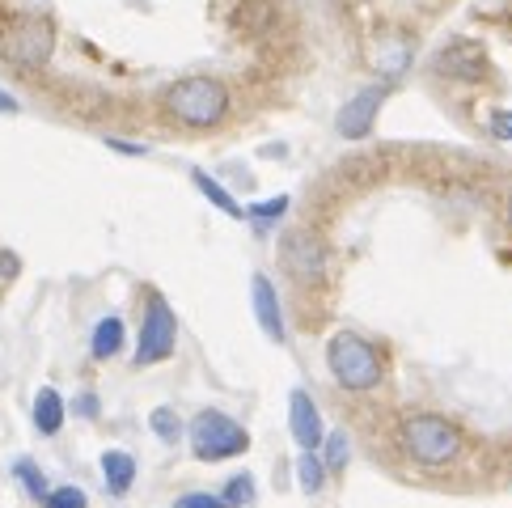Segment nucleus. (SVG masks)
I'll list each match as a JSON object with an SVG mask.
<instances>
[{"mask_svg": "<svg viewBox=\"0 0 512 508\" xmlns=\"http://www.w3.org/2000/svg\"><path fill=\"white\" fill-rule=\"evenodd\" d=\"M221 496H225L229 508H250V504H254V479H250V475H233V479L225 483Z\"/></svg>", "mask_w": 512, "mask_h": 508, "instance_id": "obj_19", "label": "nucleus"}, {"mask_svg": "<svg viewBox=\"0 0 512 508\" xmlns=\"http://www.w3.org/2000/svg\"><path fill=\"white\" fill-rule=\"evenodd\" d=\"M34 428L43 432V437H56V432L64 428V398L60 390H39L34 394Z\"/></svg>", "mask_w": 512, "mask_h": 508, "instance_id": "obj_13", "label": "nucleus"}, {"mask_svg": "<svg viewBox=\"0 0 512 508\" xmlns=\"http://www.w3.org/2000/svg\"><path fill=\"white\" fill-rule=\"evenodd\" d=\"M191 449L199 462H225V458L246 453L250 437L225 411H204V415H195V424H191Z\"/></svg>", "mask_w": 512, "mask_h": 508, "instance_id": "obj_5", "label": "nucleus"}, {"mask_svg": "<svg viewBox=\"0 0 512 508\" xmlns=\"http://www.w3.org/2000/svg\"><path fill=\"white\" fill-rule=\"evenodd\" d=\"M381 102H386V89H381V85L360 89L352 102H343V111H339V119H335V132H339L343 140H364V136L373 132Z\"/></svg>", "mask_w": 512, "mask_h": 508, "instance_id": "obj_8", "label": "nucleus"}, {"mask_svg": "<svg viewBox=\"0 0 512 508\" xmlns=\"http://www.w3.org/2000/svg\"><path fill=\"white\" fill-rule=\"evenodd\" d=\"M166 111L182 127H216L229 111V94L216 77H182L166 89Z\"/></svg>", "mask_w": 512, "mask_h": 508, "instance_id": "obj_1", "label": "nucleus"}, {"mask_svg": "<svg viewBox=\"0 0 512 508\" xmlns=\"http://www.w3.org/2000/svg\"><path fill=\"white\" fill-rule=\"evenodd\" d=\"M13 475L22 479V487H26V492H30L34 500H47V479H43V470L34 466L30 458H22V462H17V466H13Z\"/></svg>", "mask_w": 512, "mask_h": 508, "instance_id": "obj_18", "label": "nucleus"}, {"mask_svg": "<svg viewBox=\"0 0 512 508\" xmlns=\"http://www.w3.org/2000/svg\"><path fill=\"white\" fill-rule=\"evenodd\" d=\"M174 508H229L225 496H208V492H191V496H182Z\"/></svg>", "mask_w": 512, "mask_h": 508, "instance_id": "obj_23", "label": "nucleus"}, {"mask_svg": "<svg viewBox=\"0 0 512 508\" xmlns=\"http://www.w3.org/2000/svg\"><path fill=\"white\" fill-rule=\"evenodd\" d=\"M280 259H284V267H288L301 284H318V280L326 276V254H322V246H318L314 233H305V229L288 233V238L280 242Z\"/></svg>", "mask_w": 512, "mask_h": 508, "instance_id": "obj_7", "label": "nucleus"}, {"mask_svg": "<svg viewBox=\"0 0 512 508\" xmlns=\"http://www.w3.org/2000/svg\"><path fill=\"white\" fill-rule=\"evenodd\" d=\"M322 445H326V466L343 470V466H347V432H331V437H326Z\"/></svg>", "mask_w": 512, "mask_h": 508, "instance_id": "obj_21", "label": "nucleus"}, {"mask_svg": "<svg viewBox=\"0 0 512 508\" xmlns=\"http://www.w3.org/2000/svg\"><path fill=\"white\" fill-rule=\"evenodd\" d=\"M0 115H17V98L5 94V89H0Z\"/></svg>", "mask_w": 512, "mask_h": 508, "instance_id": "obj_28", "label": "nucleus"}, {"mask_svg": "<svg viewBox=\"0 0 512 508\" xmlns=\"http://www.w3.org/2000/svg\"><path fill=\"white\" fill-rule=\"evenodd\" d=\"M297 475H301V492L314 496L318 487H322V479H326V462L314 458V449H305V453H301V462H297Z\"/></svg>", "mask_w": 512, "mask_h": 508, "instance_id": "obj_17", "label": "nucleus"}, {"mask_svg": "<svg viewBox=\"0 0 512 508\" xmlns=\"http://www.w3.org/2000/svg\"><path fill=\"white\" fill-rule=\"evenodd\" d=\"M102 479H106V492L111 496H123L127 487L136 483V458L123 449H106L102 453Z\"/></svg>", "mask_w": 512, "mask_h": 508, "instance_id": "obj_12", "label": "nucleus"}, {"mask_svg": "<svg viewBox=\"0 0 512 508\" xmlns=\"http://www.w3.org/2000/svg\"><path fill=\"white\" fill-rule=\"evenodd\" d=\"M402 449H407L419 466H445L457 458L462 437H457V428L449 420H441V415H411V420H402Z\"/></svg>", "mask_w": 512, "mask_h": 508, "instance_id": "obj_4", "label": "nucleus"}, {"mask_svg": "<svg viewBox=\"0 0 512 508\" xmlns=\"http://www.w3.org/2000/svg\"><path fill=\"white\" fill-rule=\"evenodd\" d=\"M411 64V47L402 43V39H390V43H381V72L386 77H402Z\"/></svg>", "mask_w": 512, "mask_h": 508, "instance_id": "obj_16", "label": "nucleus"}, {"mask_svg": "<svg viewBox=\"0 0 512 508\" xmlns=\"http://www.w3.org/2000/svg\"><path fill=\"white\" fill-rule=\"evenodd\" d=\"M191 178H195V187L208 195V204H216V208H221L225 216H233V221H242V216H246V208L237 204V199H233V195H229V191H225L221 183H216V178H208L204 170H195Z\"/></svg>", "mask_w": 512, "mask_h": 508, "instance_id": "obj_15", "label": "nucleus"}, {"mask_svg": "<svg viewBox=\"0 0 512 508\" xmlns=\"http://www.w3.org/2000/svg\"><path fill=\"white\" fill-rule=\"evenodd\" d=\"M178 339V322L174 310L166 305V297H153L149 310H144V326H140V348H136V365H157L174 352Z\"/></svg>", "mask_w": 512, "mask_h": 508, "instance_id": "obj_6", "label": "nucleus"}, {"mask_svg": "<svg viewBox=\"0 0 512 508\" xmlns=\"http://www.w3.org/2000/svg\"><path fill=\"white\" fill-rule=\"evenodd\" d=\"M106 144H111L115 153H132V157H144V149H140V144H127V140H115V136L106 140Z\"/></svg>", "mask_w": 512, "mask_h": 508, "instance_id": "obj_27", "label": "nucleus"}, {"mask_svg": "<svg viewBox=\"0 0 512 508\" xmlns=\"http://www.w3.org/2000/svg\"><path fill=\"white\" fill-rule=\"evenodd\" d=\"M119 348H123V322L119 318H102L94 326V343H89V352H94V360H111Z\"/></svg>", "mask_w": 512, "mask_h": 508, "instance_id": "obj_14", "label": "nucleus"}, {"mask_svg": "<svg viewBox=\"0 0 512 508\" xmlns=\"http://www.w3.org/2000/svg\"><path fill=\"white\" fill-rule=\"evenodd\" d=\"M43 504H47V508H89V500H85L81 487H56V492H47Z\"/></svg>", "mask_w": 512, "mask_h": 508, "instance_id": "obj_20", "label": "nucleus"}, {"mask_svg": "<svg viewBox=\"0 0 512 508\" xmlns=\"http://www.w3.org/2000/svg\"><path fill=\"white\" fill-rule=\"evenodd\" d=\"M508 225H512V195H508Z\"/></svg>", "mask_w": 512, "mask_h": 508, "instance_id": "obj_30", "label": "nucleus"}, {"mask_svg": "<svg viewBox=\"0 0 512 508\" xmlns=\"http://www.w3.org/2000/svg\"><path fill=\"white\" fill-rule=\"evenodd\" d=\"M436 72L441 77H457V81H483L487 77V56L479 43L470 39H453L441 47V56H436Z\"/></svg>", "mask_w": 512, "mask_h": 508, "instance_id": "obj_9", "label": "nucleus"}, {"mask_svg": "<svg viewBox=\"0 0 512 508\" xmlns=\"http://www.w3.org/2000/svg\"><path fill=\"white\" fill-rule=\"evenodd\" d=\"M491 127H496L500 140H512V111H496L491 115Z\"/></svg>", "mask_w": 512, "mask_h": 508, "instance_id": "obj_25", "label": "nucleus"}, {"mask_svg": "<svg viewBox=\"0 0 512 508\" xmlns=\"http://www.w3.org/2000/svg\"><path fill=\"white\" fill-rule=\"evenodd\" d=\"M326 365H331L335 381L347 390H373L381 381V356L373 352L369 339H360L352 331H339L326 343Z\"/></svg>", "mask_w": 512, "mask_h": 508, "instance_id": "obj_2", "label": "nucleus"}, {"mask_svg": "<svg viewBox=\"0 0 512 508\" xmlns=\"http://www.w3.org/2000/svg\"><path fill=\"white\" fill-rule=\"evenodd\" d=\"M153 428H157L166 441H174V437H178V420H174V411H170V407L153 411Z\"/></svg>", "mask_w": 512, "mask_h": 508, "instance_id": "obj_24", "label": "nucleus"}, {"mask_svg": "<svg viewBox=\"0 0 512 508\" xmlns=\"http://www.w3.org/2000/svg\"><path fill=\"white\" fill-rule=\"evenodd\" d=\"M77 411L85 415V420H98V398H94V394H85V398H77Z\"/></svg>", "mask_w": 512, "mask_h": 508, "instance_id": "obj_26", "label": "nucleus"}, {"mask_svg": "<svg viewBox=\"0 0 512 508\" xmlns=\"http://www.w3.org/2000/svg\"><path fill=\"white\" fill-rule=\"evenodd\" d=\"M250 305H254V318H259L263 335H267V339H276V343H284L280 297H276V288H271L267 276H254V280H250Z\"/></svg>", "mask_w": 512, "mask_h": 508, "instance_id": "obj_11", "label": "nucleus"}, {"mask_svg": "<svg viewBox=\"0 0 512 508\" xmlns=\"http://www.w3.org/2000/svg\"><path fill=\"white\" fill-rule=\"evenodd\" d=\"M13 271H17V259L13 254H0V276H13Z\"/></svg>", "mask_w": 512, "mask_h": 508, "instance_id": "obj_29", "label": "nucleus"}, {"mask_svg": "<svg viewBox=\"0 0 512 508\" xmlns=\"http://www.w3.org/2000/svg\"><path fill=\"white\" fill-rule=\"evenodd\" d=\"M284 212H288V195H276V199H263V204H250L246 216H254V221H276Z\"/></svg>", "mask_w": 512, "mask_h": 508, "instance_id": "obj_22", "label": "nucleus"}, {"mask_svg": "<svg viewBox=\"0 0 512 508\" xmlns=\"http://www.w3.org/2000/svg\"><path fill=\"white\" fill-rule=\"evenodd\" d=\"M51 51H56V26H51V17L43 13H26L17 17V22L0 34V56H5L13 68H43L51 60Z\"/></svg>", "mask_w": 512, "mask_h": 508, "instance_id": "obj_3", "label": "nucleus"}, {"mask_svg": "<svg viewBox=\"0 0 512 508\" xmlns=\"http://www.w3.org/2000/svg\"><path fill=\"white\" fill-rule=\"evenodd\" d=\"M288 428H292V441H297L301 449H318L326 441L322 415H318L314 398H309L305 390H292L288 394Z\"/></svg>", "mask_w": 512, "mask_h": 508, "instance_id": "obj_10", "label": "nucleus"}]
</instances>
